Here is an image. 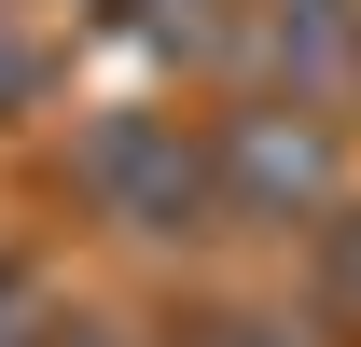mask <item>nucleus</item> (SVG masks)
<instances>
[{"label":"nucleus","mask_w":361,"mask_h":347,"mask_svg":"<svg viewBox=\"0 0 361 347\" xmlns=\"http://www.w3.org/2000/svg\"><path fill=\"white\" fill-rule=\"evenodd\" d=\"M84 195H111L126 222H180V209H195V153L153 139V126H97L84 139Z\"/></svg>","instance_id":"obj_1"},{"label":"nucleus","mask_w":361,"mask_h":347,"mask_svg":"<svg viewBox=\"0 0 361 347\" xmlns=\"http://www.w3.org/2000/svg\"><path fill=\"white\" fill-rule=\"evenodd\" d=\"M70 347H97V334H70Z\"/></svg>","instance_id":"obj_3"},{"label":"nucleus","mask_w":361,"mask_h":347,"mask_svg":"<svg viewBox=\"0 0 361 347\" xmlns=\"http://www.w3.org/2000/svg\"><path fill=\"white\" fill-rule=\"evenodd\" d=\"M250 181H264V195H306L319 153H306V139H250Z\"/></svg>","instance_id":"obj_2"}]
</instances>
